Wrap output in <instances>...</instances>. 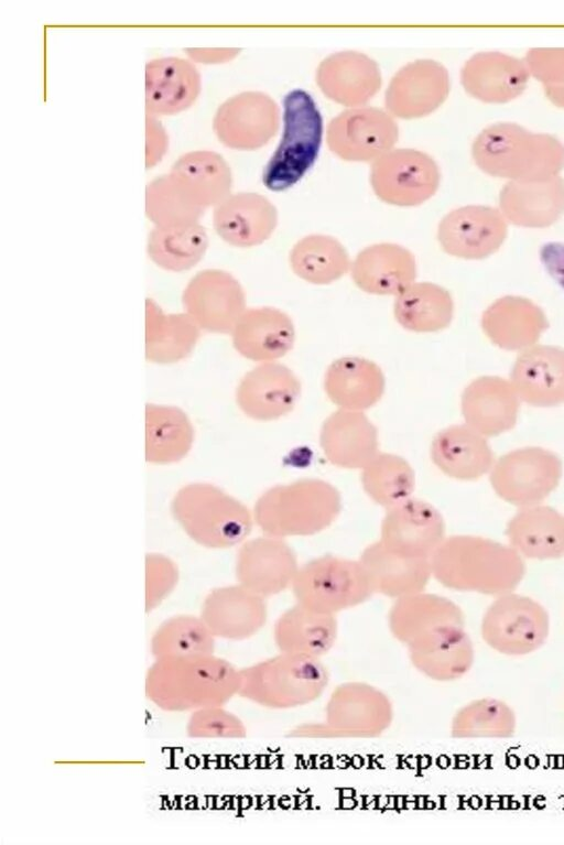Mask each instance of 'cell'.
<instances>
[{
  "instance_id": "cell-1",
  "label": "cell",
  "mask_w": 564,
  "mask_h": 845,
  "mask_svg": "<svg viewBox=\"0 0 564 845\" xmlns=\"http://www.w3.org/2000/svg\"><path fill=\"white\" fill-rule=\"evenodd\" d=\"M240 683V669L214 653L175 656L155 659L144 691L160 709L182 713L224 706L238 695Z\"/></svg>"
},
{
  "instance_id": "cell-2",
  "label": "cell",
  "mask_w": 564,
  "mask_h": 845,
  "mask_svg": "<svg viewBox=\"0 0 564 845\" xmlns=\"http://www.w3.org/2000/svg\"><path fill=\"white\" fill-rule=\"evenodd\" d=\"M430 563L443 586L492 596L513 592L525 574L524 559L509 544L469 534L445 538Z\"/></svg>"
},
{
  "instance_id": "cell-3",
  "label": "cell",
  "mask_w": 564,
  "mask_h": 845,
  "mask_svg": "<svg viewBox=\"0 0 564 845\" xmlns=\"http://www.w3.org/2000/svg\"><path fill=\"white\" fill-rule=\"evenodd\" d=\"M471 155L481 171L509 181L549 178L564 169V144L556 137L514 122L482 129L471 144Z\"/></svg>"
},
{
  "instance_id": "cell-4",
  "label": "cell",
  "mask_w": 564,
  "mask_h": 845,
  "mask_svg": "<svg viewBox=\"0 0 564 845\" xmlns=\"http://www.w3.org/2000/svg\"><path fill=\"white\" fill-rule=\"evenodd\" d=\"M341 510L339 491L317 478L274 486L257 500L253 520L267 535L307 537L329 527Z\"/></svg>"
},
{
  "instance_id": "cell-5",
  "label": "cell",
  "mask_w": 564,
  "mask_h": 845,
  "mask_svg": "<svg viewBox=\"0 0 564 845\" xmlns=\"http://www.w3.org/2000/svg\"><path fill=\"white\" fill-rule=\"evenodd\" d=\"M238 696L270 709L308 705L325 692L330 673L321 658L280 652L240 669Z\"/></svg>"
},
{
  "instance_id": "cell-6",
  "label": "cell",
  "mask_w": 564,
  "mask_h": 845,
  "mask_svg": "<svg viewBox=\"0 0 564 845\" xmlns=\"http://www.w3.org/2000/svg\"><path fill=\"white\" fill-rule=\"evenodd\" d=\"M393 703L381 689L364 681L336 685L327 698L324 719L299 724L288 736L300 739H370L392 725Z\"/></svg>"
},
{
  "instance_id": "cell-7",
  "label": "cell",
  "mask_w": 564,
  "mask_h": 845,
  "mask_svg": "<svg viewBox=\"0 0 564 845\" xmlns=\"http://www.w3.org/2000/svg\"><path fill=\"white\" fill-rule=\"evenodd\" d=\"M171 511L186 534L198 544L225 549L243 541L253 517L249 509L223 489L204 483L189 484L175 494Z\"/></svg>"
},
{
  "instance_id": "cell-8",
  "label": "cell",
  "mask_w": 564,
  "mask_h": 845,
  "mask_svg": "<svg viewBox=\"0 0 564 845\" xmlns=\"http://www.w3.org/2000/svg\"><path fill=\"white\" fill-rule=\"evenodd\" d=\"M283 134L264 166L262 181L272 191L296 184L317 159L323 137V118L312 96L294 89L283 99Z\"/></svg>"
},
{
  "instance_id": "cell-9",
  "label": "cell",
  "mask_w": 564,
  "mask_h": 845,
  "mask_svg": "<svg viewBox=\"0 0 564 845\" xmlns=\"http://www.w3.org/2000/svg\"><path fill=\"white\" fill-rule=\"evenodd\" d=\"M291 587L296 603L332 615L365 603L375 593L359 561L334 555L299 567Z\"/></svg>"
},
{
  "instance_id": "cell-10",
  "label": "cell",
  "mask_w": 564,
  "mask_h": 845,
  "mask_svg": "<svg viewBox=\"0 0 564 845\" xmlns=\"http://www.w3.org/2000/svg\"><path fill=\"white\" fill-rule=\"evenodd\" d=\"M563 463L554 452L525 446L497 458L489 472L495 494L503 501L523 508L543 501L557 488Z\"/></svg>"
},
{
  "instance_id": "cell-11",
  "label": "cell",
  "mask_w": 564,
  "mask_h": 845,
  "mask_svg": "<svg viewBox=\"0 0 564 845\" xmlns=\"http://www.w3.org/2000/svg\"><path fill=\"white\" fill-rule=\"evenodd\" d=\"M546 609L533 598L514 592L497 596L485 611L480 633L494 650L506 656H525L547 639Z\"/></svg>"
},
{
  "instance_id": "cell-12",
  "label": "cell",
  "mask_w": 564,
  "mask_h": 845,
  "mask_svg": "<svg viewBox=\"0 0 564 845\" xmlns=\"http://www.w3.org/2000/svg\"><path fill=\"white\" fill-rule=\"evenodd\" d=\"M440 178L433 158L414 149H392L375 160L370 167L375 194L395 206L424 203L437 191Z\"/></svg>"
},
{
  "instance_id": "cell-13",
  "label": "cell",
  "mask_w": 564,
  "mask_h": 845,
  "mask_svg": "<svg viewBox=\"0 0 564 845\" xmlns=\"http://www.w3.org/2000/svg\"><path fill=\"white\" fill-rule=\"evenodd\" d=\"M398 137L393 117L373 107L347 109L334 117L326 130L329 150L350 162H373L393 149Z\"/></svg>"
},
{
  "instance_id": "cell-14",
  "label": "cell",
  "mask_w": 564,
  "mask_h": 845,
  "mask_svg": "<svg viewBox=\"0 0 564 845\" xmlns=\"http://www.w3.org/2000/svg\"><path fill=\"white\" fill-rule=\"evenodd\" d=\"M185 313L200 329L231 333L246 308L241 284L229 272L206 269L195 274L182 295Z\"/></svg>"
},
{
  "instance_id": "cell-15",
  "label": "cell",
  "mask_w": 564,
  "mask_h": 845,
  "mask_svg": "<svg viewBox=\"0 0 564 845\" xmlns=\"http://www.w3.org/2000/svg\"><path fill=\"white\" fill-rule=\"evenodd\" d=\"M279 107L267 94L243 91L225 100L213 119L218 140L235 150L265 145L279 129Z\"/></svg>"
},
{
  "instance_id": "cell-16",
  "label": "cell",
  "mask_w": 564,
  "mask_h": 845,
  "mask_svg": "<svg viewBox=\"0 0 564 845\" xmlns=\"http://www.w3.org/2000/svg\"><path fill=\"white\" fill-rule=\"evenodd\" d=\"M508 235V221L499 208L467 205L453 209L438 224L442 249L457 258L479 260L495 253Z\"/></svg>"
},
{
  "instance_id": "cell-17",
  "label": "cell",
  "mask_w": 564,
  "mask_h": 845,
  "mask_svg": "<svg viewBox=\"0 0 564 845\" xmlns=\"http://www.w3.org/2000/svg\"><path fill=\"white\" fill-rule=\"evenodd\" d=\"M449 93L447 69L433 59L404 65L390 80L384 104L392 117L422 118L436 110Z\"/></svg>"
},
{
  "instance_id": "cell-18",
  "label": "cell",
  "mask_w": 564,
  "mask_h": 845,
  "mask_svg": "<svg viewBox=\"0 0 564 845\" xmlns=\"http://www.w3.org/2000/svg\"><path fill=\"white\" fill-rule=\"evenodd\" d=\"M297 571L296 555L282 538L265 534L245 542L238 551L239 584L264 598L290 587Z\"/></svg>"
},
{
  "instance_id": "cell-19",
  "label": "cell",
  "mask_w": 564,
  "mask_h": 845,
  "mask_svg": "<svg viewBox=\"0 0 564 845\" xmlns=\"http://www.w3.org/2000/svg\"><path fill=\"white\" fill-rule=\"evenodd\" d=\"M445 539V522L431 503L415 498L387 509L380 541L390 550L430 559Z\"/></svg>"
},
{
  "instance_id": "cell-20",
  "label": "cell",
  "mask_w": 564,
  "mask_h": 845,
  "mask_svg": "<svg viewBox=\"0 0 564 845\" xmlns=\"http://www.w3.org/2000/svg\"><path fill=\"white\" fill-rule=\"evenodd\" d=\"M301 382L286 366L262 362L248 371L236 390L239 409L257 421H274L289 414L301 396Z\"/></svg>"
},
{
  "instance_id": "cell-21",
  "label": "cell",
  "mask_w": 564,
  "mask_h": 845,
  "mask_svg": "<svg viewBox=\"0 0 564 845\" xmlns=\"http://www.w3.org/2000/svg\"><path fill=\"white\" fill-rule=\"evenodd\" d=\"M413 668L437 682H452L469 672L475 651L465 625H445L417 637L408 646Z\"/></svg>"
},
{
  "instance_id": "cell-22",
  "label": "cell",
  "mask_w": 564,
  "mask_h": 845,
  "mask_svg": "<svg viewBox=\"0 0 564 845\" xmlns=\"http://www.w3.org/2000/svg\"><path fill=\"white\" fill-rule=\"evenodd\" d=\"M265 598L241 584L213 589L204 599L200 618L216 638L246 640L265 625Z\"/></svg>"
},
{
  "instance_id": "cell-23",
  "label": "cell",
  "mask_w": 564,
  "mask_h": 845,
  "mask_svg": "<svg viewBox=\"0 0 564 845\" xmlns=\"http://www.w3.org/2000/svg\"><path fill=\"white\" fill-rule=\"evenodd\" d=\"M512 383L520 401L538 408L564 403V348L533 345L518 355Z\"/></svg>"
},
{
  "instance_id": "cell-24",
  "label": "cell",
  "mask_w": 564,
  "mask_h": 845,
  "mask_svg": "<svg viewBox=\"0 0 564 845\" xmlns=\"http://www.w3.org/2000/svg\"><path fill=\"white\" fill-rule=\"evenodd\" d=\"M278 225V210L257 193L229 195L214 207L213 226L227 243L250 248L268 240Z\"/></svg>"
},
{
  "instance_id": "cell-25",
  "label": "cell",
  "mask_w": 564,
  "mask_h": 845,
  "mask_svg": "<svg viewBox=\"0 0 564 845\" xmlns=\"http://www.w3.org/2000/svg\"><path fill=\"white\" fill-rule=\"evenodd\" d=\"M520 399L510 382L496 376L473 380L463 391L460 400L465 424L492 437L514 427Z\"/></svg>"
},
{
  "instance_id": "cell-26",
  "label": "cell",
  "mask_w": 564,
  "mask_h": 845,
  "mask_svg": "<svg viewBox=\"0 0 564 845\" xmlns=\"http://www.w3.org/2000/svg\"><path fill=\"white\" fill-rule=\"evenodd\" d=\"M316 83L322 93L337 104L360 107L381 87V73L369 56L354 51L334 53L316 69Z\"/></svg>"
},
{
  "instance_id": "cell-27",
  "label": "cell",
  "mask_w": 564,
  "mask_h": 845,
  "mask_svg": "<svg viewBox=\"0 0 564 845\" xmlns=\"http://www.w3.org/2000/svg\"><path fill=\"white\" fill-rule=\"evenodd\" d=\"M319 444L327 461L362 469L378 453V430L362 411L338 409L323 422Z\"/></svg>"
},
{
  "instance_id": "cell-28",
  "label": "cell",
  "mask_w": 564,
  "mask_h": 845,
  "mask_svg": "<svg viewBox=\"0 0 564 845\" xmlns=\"http://www.w3.org/2000/svg\"><path fill=\"white\" fill-rule=\"evenodd\" d=\"M202 89L200 74L182 57L151 59L145 65L147 115L172 116L188 109Z\"/></svg>"
},
{
  "instance_id": "cell-29",
  "label": "cell",
  "mask_w": 564,
  "mask_h": 845,
  "mask_svg": "<svg viewBox=\"0 0 564 845\" xmlns=\"http://www.w3.org/2000/svg\"><path fill=\"white\" fill-rule=\"evenodd\" d=\"M506 220L527 228H544L564 214V178L555 175L534 181H509L499 194Z\"/></svg>"
},
{
  "instance_id": "cell-30",
  "label": "cell",
  "mask_w": 564,
  "mask_h": 845,
  "mask_svg": "<svg viewBox=\"0 0 564 845\" xmlns=\"http://www.w3.org/2000/svg\"><path fill=\"white\" fill-rule=\"evenodd\" d=\"M230 334L241 356L261 364L282 358L295 342L291 317L274 307L247 308Z\"/></svg>"
},
{
  "instance_id": "cell-31",
  "label": "cell",
  "mask_w": 564,
  "mask_h": 845,
  "mask_svg": "<svg viewBox=\"0 0 564 845\" xmlns=\"http://www.w3.org/2000/svg\"><path fill=\"white\" fill-rule=\"evenodd\" d=\"M530 73L523 59L501 52H479L460 71L465 90L485 102H507L523 93Z\"/></svg>"
},
{
  "instance_id": "cell-32",
  "label": "cell",
  "mask_w": 564,
  "mask_h": 845,
  "mask_svg": "<svg viewBox=\"0 0 564 845\" xmlns=\"http://www.w3.org/2000/svg\"><path fill=\"white\" fill-rule=\"evenodd\" d=\"M354 283L377 295H399L416 277V261L406 248L390 242L362 249L350 267Z\"/></svg>"
},
{
  "instance_id": "cell-33",
  "label": "cell",
  "mask_w": 564,
  "mask_h": 845,
  "mask_svg": "<svg viewBox=\"0 0 564 845\" xmlns=\"http://www.w3.org/2000/svg\"><path fill=\"white\" fill-rule=\"evenodd\" d=\"M431 458L446 476L463 481L489 474L496 461L487 437L465 423L445 427L434 436Z\"/></svg>"
},
{
  "instance_id": "cell-34",
  "label": "cell",
  "mask_w": 564,
  "mask_h": 845,
  "mask_svg": "<svg viewBox=\"0 0 564 845\" xmlns=\"http://www.w3.org/2000/svg\"><path fill=\"white\" fill-rule=\"evenodd\" d=\"M508 544L523 559L557 560L564 556V514L538 503L519 508L506 526Z\"/></svg>"
},
{
  "instance_id": "cell-35",
  "label": "cell",
  "mask_w": 564,
  "mask_h": 845,
  "mask_svg": "<svg viewBox=\"0 0 564 845\" xmlns=\"http://www.w3.org/2000/svg\"><path fill=\"white\" fill-rule=\"evenodd\" d=\"M359 562L373 592L394 599L424 591L432 576L430 559L394 552L380 540L362 551Z\"/></svg>"
},
{
  "instance_id": "cell-36",
  "label": "cell",
  "mask_w": 564,
  "mask_h": 845,
  "mask_svg": "<svg viewBox=\"0 0 564 845\" xmlns=\"http://www.w3.org/2000/svg\"><path fill=\"white\" fill-rule=\"evenodd\" d=\"M547 325L544 312L536 304L514 295L498 299L481 317L486 336L506 350H523L535 345Z\"/></svg>"
},
{
  "instance_id": "cell-37",
  "label": "cell",
  "mask_w": 564,
  "mask_h": 845,
  "mask_svg": "<svg viewBox=\"0 0 564 845\" xmlns=\"http://www.w3.org/2000/svg\"><path fill=\"white\" fill-rule=\"evenodd\" d=\"M181 193L203 209L216 206L230 195L231 171L225 159L209 150L181 155L169 173Z\"/></svg>"
},
{
  "instance_id": "cell-38",
  "label": "cell",
  "mask_w": 564,
  "mask_h": 845,
  "mask_svg": "<svg viewBox=\"0 0 564 845\" xmlns=\"http://www.w3.org/2000/svg\"><path fill=\"white\" fill-rule=\"evenodd\" d=\"M336 615L310 609L299 603L275 621L273 640L280 652L323 658L336 643Z\"/></svg>"
},
{
  "instance_id": "cell-39",
  "label": "cell",
  "mask_w": 564,
  "mask_h": 845,
  "mask_svg": "<svg viewBox=\"0 0 564 845\" xmlns=\"http://www.w3.org/2000/svg\"><path fill=\"white\" fill-rule=\"evenodd\" d=\"M384 376L380 367L361 357H343L326 370L324 390L339 409L364 411L383 396Z\"/></svg>"
},
{
  "instance_id": "cell-40",
  "label": "cell",
  "mask_w": 564,
  "mask_h": 845,
  "mask_svg": "<svg viewBox=\"0 0 564 845\" xmlns=\"http://www.w3.org/2000/svg\"><path fill=\"white\" fill-rule=\"evenodd\" d=\"M445 625H465L463 610L447 597L424 591L397 598L388 614L391 635L404 646Z\"/></svg>"
},
{
  "instance_id": "cell-41",
  "label": "cell",
  "mask_w": 564,
  "mask_h": 845,
  "mask_svg": "<svg viewBox=\"0 0 564 845\" xmlns=\"http://www.w3.org/2000/svg\"><path fill=\"white\" fill-rule=\"evenodd\" d=\"M200 328L184 313L165 314L150 299L145 301V359L166 365L187 357L195 347Z\"/></svg>"
},
{
  "instance_id": "cell-42",
  "label": "cell",
  "mask_w": 564,
  "mask_h": 845,
  "mask_svg": "<svg viewBox=\"0 0 564 845\" xmlns=\"http://www.w3.org/2000/svg\"><path fill=\"white\" fill-rule=\"evenodd\" d=\"M393 315L405 329L434 333L446 328L454 315L449 292L431 282H413L395 296Z\"/></svg>"
},
{
  "instance_id": "cell-43",
  "label": "cell",
  "mask_w": 564,
  "mask_h": 845,
  "mask_svg": "<svg viewBox=\"0 0 564 845\" xmlns=\"http://www.w3.org/2000/svg\"><path fill=\"white\" fill-rule=\"evenodd\" d=\"M194 441L193 425L178 408L145 405V458L153 464L181 461Z\"/></svg>"
},
{
  "instance_id": "cell-44",
  "label": "cell",
  "mask_w": 564,
  "mask_h": 845,
  "mask_svg": "<svg viewBox=\"0 0 564 845\" xmlns=\"http://www.w3.org/2000/svg\"><path fill=\"white\" fill-rule=\"evenodd\" d=\"M208 247V237L199 223L160 227L149 232L147 252L160 268L182 272L196 266Z\"/></svg>"
},
{
  "instance_id": "cell-45",
  "label": "cell",
  "mask_w": 564,
  "mask_h": 845,
  "mask_svg": "<svg viewBox=\"0 0 564 845\" xmlns=\"http://www.w3.org/2000/svg\"><path fill=\"white\" fill-rule=\"evenodd\" d=\"M290 266L302 280L324 285L344 277L351 263L348 252L337 239L327 235H310L291 249Z\"/></svg>"
},
{
  "instance_id": "cell-46",
  "label": "cell",
  "mask_w": 564,
  "mask_h": 845,
  "mask_svg": "<svg viewBox=\"0 0 564 845\" xmlns=\"http://www.w3.org/2000/svg\"><path fill=\"white\" fill-rule=\"evenodd\" d=\"M361 484L372 501L389 509L411 498L415 474L403 457L379 452L361 469Z\"/></svg>"
},
{
  "instance_id": "cell-47",
  "label": "cell",
  "mask_w": 564,
  "mask_h": 845,
  "mask_svg": "<svg viewBox=\"0 0 564 845\" xmlns=\"http://www.w3.org/2000/svg\"><path fill=\"white\" fill-rule=\"evenodd\" d=\"M517 727L513 709L494 697L474 700L453 716L451 735L458 739L509 738Z\"/></svg>"
},
{
  "instance_id": "cell-48",
  "label": "cell",
  "mask_w": 564,
  "mask_h": 845,
  "mask_svg": "<svg viewBox=\"0 0 564 845\" xmlns=\"http://www.w3.org/2000/svg\"><path fill=\"white\" fill-rule=\"evenodd\" d=\"M215 638L200 616L178 615L156 628L150 640V650L154 659L208 654L215 651Z\"/></svg>"
},
{
  "instance_id": "cell-49",
  "label": "cell",
  "mask_w": 564,
  "mask_h": 845,
  "mask_svg": "<svg viewBox=\"0 0 564 845\" xmlns=\"http://www.w3.org/2000/svg\"><path fill=\"white\" fill-rule=\"evenodd\" d=\"M204 210L181 193L169 174L161 175L147 185L145 215L154 226L195 224L199 221Z\"/></svg>"
},
{
  "instance_id": "cell-50",
  "label": "cell",
  "mask_w": 564,
  "mask_h": 845,
  "mask_svg": "<svg viewBox=\"0 0 564 845\" xmlns=\"http://www.w3.org/2000/svg\"><path fill=\"white\" fill-rule=\"evenodd\" d=\"M186 734L196 739H241L247 736V727L224 706H208L191 712Z\"/></svg>"
},
{
  "instance_id": "cell-51",
  "label": "cell",
  "mask_w": 564,
  "mask_h": 845,
  "mask_svg": "<svg viewBox=\"0 0 564 845\" xmlns=\"http://www.w3.org/2000/svg\"><path fill=\"white\" fill-rule=\"evenodd\" d=\"M177 570L169 559L150 554L145 559V608H155L174 588Z\"/></svg>"
},
{
  "instance_id": "cell-52",
  "label": "cell",
  "mask_w": 564,
  "mask_h": 845,
  "mask_svg": "<svg viewBox=\"0 0 564 845\" xmlns=\"http://www.w3.org/2000/svg\"><path fill=\"white\" fill-rule=\"evenodd\" d=\"M523 61L530 75L543 86L564 83V47H533Z\"/></svg>"
},
{
  "instance_id": "cell-53",
  "label": "cell",
  "mask_w": 564,
  "mask_h": 845,
  "mask_svg": "<svg viewBox=\"0 0 564 845\" xmlns=\"http://www.w3.org/2000/svg\"><path fill=\"white\" fill-rule=\"evenodd\" d=\"M145 132V166L150 169L160 162L169 142L165 130L151 115H147Z\"/></svg>"
},
{
  "instance_id": "cell-54",
  "label": "cell",
  "mask_w": 564,
  "mask_h": 845,
  "mask_svg": "<svg viewBox=\"0 0 564 845\" xmlns=\"http://www.w3.org/2000/svg\"><path fill=\"white\" fill-rule=\"evenodd\" d=\"M540 260L549 275L564 290V243L551 241L542 245Z\"/></svg>"
},
{
  "instance_id": "cell-55",
  "label": "cell",
  "mask_w": 564,
  "mask_h": 845,
  "mask_svg": "<svg viewBox=\"0 0 564 845\" xmlns=\"http://www.w3.org/2000/svg\"><path fill=\"white\" fill-rule=\"evenodd\" d=\"M240 50L238 48H186L187 55L198 63L218 64L232 59Z\"/></svg>"
},
{
  "instance_id": "cell-56",
  "label": "cell",
  "mask_w": 564,
  "mask_h": 845,
  "mask_svg": "<svg viewBox=\"0 0 564 845\" xmlns=\"http://www.w3.org/2000/svg\"><path fill=\"white\" fill-rule=\"evenodd\" d=\"M546 97L560 108H564V83L558 85L543 86Z\"/></svg>"
}]
</instances>
